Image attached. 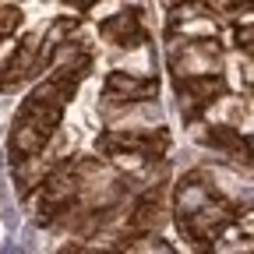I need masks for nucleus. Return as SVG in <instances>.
Returning <instances> with one entry per match:
<instances>
[{"label": "nucleus", "mask_w": 254, "mask_h": 254, "mask_svg": "<svg viewBox=\"0 0 254 254\" xmlns=\"http://www.w3.org/2000/svg\"><path fill=\"white\" fill-rule=\"evenodd\" d=\"M148 0H0V134L25 219L67 251H170L177 138Z\"/></svg>", "instance_id": "obj_1"}, {"label": "nucleus", "mask_w": 254, "mask_h": 254, "mask_svg": "<svg viewBox=\"0 0 254 254\" xmlns=\"http://www.w3.org/2000/svg\"><path fill=\"white\" fill-rule=\"evenodd\" d=\"M190 159L254 177V0H155Z\"/></svg>", "instance_id": "obj_2"}]
</instances>
